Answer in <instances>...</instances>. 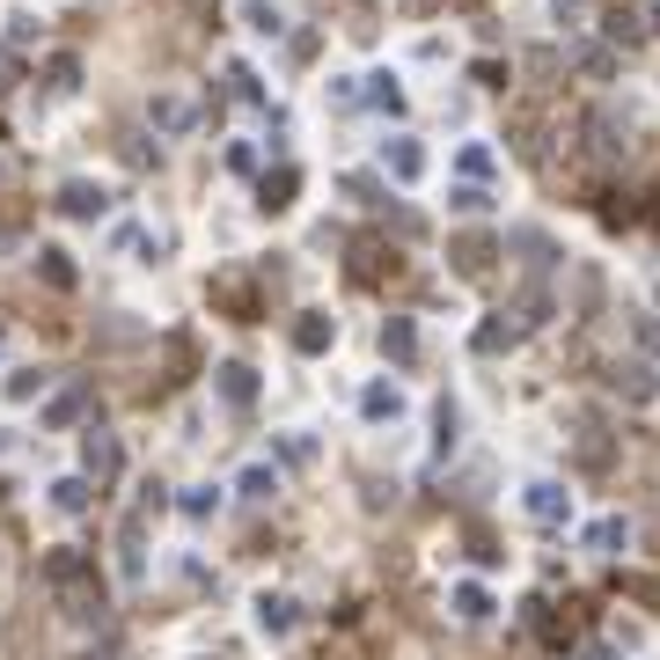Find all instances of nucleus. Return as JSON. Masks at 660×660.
<instances>
[{
  "instance_id": "13",
  "label": "nucleus",
  "mask_w": 660,
  "mask_h": 660,
  "mask_svg": "<svg viewBox=\"0 0 660 660\" xmlns=\"http://www.w3.org/2000/svg\"><path fill=\"white\" fill-rule=\"evenodd\" d=\"M382 169L397 176V184H418V176H426V147H418V139H389V147H382Z\"/></svg>"
},
{
  "instance_id": "20",
  "label": "nucleus",
  "mask_w": 660,
  "mask_h": 660,
  "mask_svg": "<svg viewBox=\"0 0 660 660\" xmlns=\"http://www.w3.org/2000/svg\"><path fill=\"white\" fill-rule=\"evenodd\" d=\"M448 609L463 617V624H485V617H492V588H477V580H463V588L448 594Z\"/></svg>"
},
{
  "instance_id": "6",
  "label": "nucleus",
  "mask_w": 660,
  "mask_h": 660,
  "mask_svg": "<svg viewBox=\"0 0 660 660\" xmlns=\"http://www.w3.org/2000/svg\"><path fill=\"white\" fill-rule=\"evenodd\" d=\"M522 506H528V522H536V528H565V522H573V492L551 485V477H536V485L522 492Z\"/></svg>"
},
{
  "instance_id": "29",
  "label": "nucleus",
  "mask_w": 660,
  "mask_h": 660,
  "mask_svg": "<svg viewBox=\"0 0 660 660\" xmlns=\"http://www.w3.org/2000/svg\"><path fill=\"white\" fill-rule=\"evenodd\" d=\"M448 206H455V213H492V192H485V184H455Z\"/></svg>"
},
{
  "instance_id": "21",
  "label": "nucleus",
  "mask_w": 660,
  "mask_h": 660,
  "mask_svg": "<svg viewBox=\"0 0 660 660\" xmlns=\"http://www.w3.org/2000/svg\"><path fill=\"white\" fill-rule=\"evenodd\" d=\"M382 352L397 367H411L418 360V330H411V316H389V330H382Z\"/></svg>"
},
{
  "instance_id": "24",
  "label": "nucleus",
  "mask_w": 660,
  "mask_h": 660,
  "mask_svg": "<svg viewBox=\"0 0 660 660\" xmlns=\"http://www.w3.org/2000/svg\"><path fill=\"white\" fill-rule=\"evenodd\" d=\"M360 104H375V110H389V118H397V110H404V88L389 81V74H367V88H360Z\"/></svg>"
},
{
  "instance_id": "4",
  "label": "nucleus",
  "mask_w": 660,
  "mask_h": 660,
  "mask_svg": "<svg viewBox=\"0 0 660 660\" xmlns=\"http://www.w3.org/2000/svg\"><path fill=\"white\" fill-rule=\"evenodd\" d=\"M52 206L67 213V221H104V213H110V184H96V176H67Z\"/></svg>"
},
{
  "instance_id": "27",
  "label": "nucleus",
  "mask_w": 660,
  "mask_h": 660,
  "mask_svg": "<svg viewBox=\"0 0 660 660\" xmlns=\"http://www.w3.org/2000/svg\"><path fill=\"white\" fill-rule=\"evenodd\" d=\"M580 74H588V81H609V74H617V52H609V45H580Z\"/></svg>"
},
{
  "instance_id": "15",
  "label": "nucleus",
  "mask_w": 660,
  "mask_h": 660,
  "mask_svg": "<svg viewBox=\"0 0 660 660\" xmlns=\"http://www.w3.org/2000/svg\"><path fill=\"white\" fill-rule=\"evenodd\" d=\"M45 492H52V514H67V522L96 506V492H88V477H81V469H74V477H52Z\"/></svg>"
},
{
  "instance_id": "39",
  "label": "nucleus",
  "mask_w": 660,
  "mask_h": 660,
  "mask_svg": "<svg viewBox=\"0 0 660 660\" xmlns=\"http://www.w3.org/2000/svg\"><path fill=\"white\" fill-rule=\"evenodd\" d=\"M653 30H660V8H653Z\"/></svg>"
},
{
  "instance_id": "33",
  "label": "nucleus",
  "mask_w": 660,
  "mask_h": 660,
  "mask_svg": "<svg viewBox=\"0 0 660 660\" xmlns=\"http://www.w3.org/2000/svg\"><path fill=\"white\" fill-rule=\"evenodd\" d=\"M631 338H639V346L660 360V316H631Z\"/></svg>"
},
{
  "instance_id": "31",
  "label": "nucleus",
  "mask_w": 660,
  "mask_h": 660,
  "mask_svg": "<svg viewBox=\"0 0 660 660\" xmlns=\"http://www.w3.org/2000/svg\"><path fill=\"white\" fill-rule=\"evenodd\" d=\"M37 272L52 279V287H74V264H67V250H37Z\"/></svg>"
},
{
  "instance_id": "36",
  "label": "nucleus",
  "mask_w": 660,
  "mask_h": 660,
  "mask_svg": "<svg viewBox=\"0 0 660 660\" xmlns=\"http://www.w3.org/2000/svg\"><path fill=\"white\" fill-rule=\"evenodd\" d=\"M279 455H287V463H316V440L309 434H287V440H279Z\"/></svg>"
},
{
  "instance_id": "14",
  "label": "nucleus",
  "mask_w": 660,
  "mask_h": 660,
  "mask_svg": "<svg viewBox=\"0 0 660 660\" xmlns=\"http://www.w3.org/2000/svg\"><path fill=\"white\" fill-rule=\"evenodd\" d=\"M448 258H455V272H463V279H485V272H492V258H499V243H492V235H463Z\"/></svg>"
},
{
  "instance_id": "25",
  "label": "nucleus",
  "mask_w": 660,
  "mask_h": 660,
  "mask_svg": "<svg viewBox=\"0 0 660 660\" xmlns=\"http://www.w3.org/2000/svg\"><path fill=\"white\" fill-rule=\"evenodd\" d=\"M580 543H588L594 557H617V551H624V522L609 514V522H594V528H588V536H580Z\"/></svg>"
},
{
  "instance_id": "30",
  "label": "nucleus",
  "mask_w": 660,
  "mask_h": 660,
  "mask_svg": "<svg viewBox=\"0 0 660 660\" xmlns=\"http://www.w3.org/2000/svg\"><path fill=\"white\" fill-rule=\"evenodd\" d=\"M580 463H588V469H609V440H602V426H580Z\"/></svg>"
},
{
  "instance_id": "5",
  "label": "nucleus",
  "mask_w": 660,
  "mask_h": 660,
  "mask_svg": "<svg viewBox=\"0 0 660 660\" xmlns=\"http://www.w3.org/2000/svg\"><path fill=\"white\" fill-rule=\"evenodd\" d=\"M125 469V448H118V434H104V426H88L81 434V477L88 485H110Z\"/></svg>"
},
{
  "instance_id": "38",
  "label": "nucleus",
  "mask_w": 660,
  "mask_h": 660,
  "mask_svg": "<svg viewBox=\"0 0 660 660\" xmlns=\"http://www.w3.org/2000/svg\"><path fill=\"white\" fill-rule=\"evenodd\" d=\"M0 352H8V330H0Z\"/></svg>"
},
{
  "instance_id": "10",
  "label": "nucleus",
  "mask_w": 660,
  "mask_h": 660,
  "mask_svg": "<svg viewBox=\"0 0 660 660\" xmlns=\"http://www.w3.org/2000/svg\"><path fill=\"white\" fill-rule=\"evenodd\" d=\"M250 624H258L264 639H287V631L301 624V617H294V594H279V588H264L258 602H250Z\"/></svg>"
},
{
  "instance_id": "40",
  "label": "nucleus",
  "mask_w": 660,
  "mask_h": 660,
  "mask_svg": "<svg viewBox=\"0 0 660 660\" xmlns=\"http://www.w3.org/2000/svg\"><path fill=\"white\" fill-rule=\"evenodd\" d=\"M360 8H367V0H360Z\"/></svg>"
},
{
  "instance_id": "17",
  "label": "nucleus",
  "mask_w": 660,
  "mask_h": 660,
  "mask_svg": "<svg viewBox=\"0 0 660 660\" xmlns=\"http://www.w3.org/2000/svg\"><path fill=\"white\" fill-rule=\"evenodd\" d=\"M227 492H235V499H250V506H264V499H279V469H272V463H250Z\"/></svg>"
},
{
  "instance_id": "34",
  "label": "nucleus",
  "mask_w": 660,
  "mask_h": 660,
  "mask_svg": "<svg viewBox=\"0 0 660 660\" xmlns=\"http://www.w3.org/2000/svg\"><path fill=\"white\" fill-rule=\"evenodd\" d=\"M602 30H609V45H639V22L631 16H602Z\"/></svg>"
},
{
  "instance_id": "9",
  "label": "nucleus",
  "mask_w": 660,
  "mask_h": 660,
  "mask_svg": "<svg viewBox=\"0 0 660 660\" xmlns=\"http://www.w3.org/2000/svg\"><path fill=\"white\" fill-rule=\"evenodd\" d=\"M213 389H221L227 411H250V404H258V367L250 360H221L213 367Z\"/></svg>"
},
{
  "instance_id": "37",
  "label": "nucleus",
  "mask_w": 660,
  "mask_h": 660,
  "mask_svg": "<svg viewBox=\"0 0 660 660\" xmlns=\"http://www.w3.org/2000/svg\"><path fill=\"white\" fill-rule=\"evenodd\" d=\"M588 16H594V0H557V22H573V30H580Z\"/></svg>"
},
{
  "instance_id": "16",
  "label": "nucleus",
  "mask_w": 660,
  "mask_h": 660,
  "mask_svg": "<svg viewBox=\"0 0 660 660\" xmlns=\"http://www.w3.org/2000/svg\"><path fill=\"white\" fill-rule=\"evenodd\" d=\"M243 30L250 37H287V8H279V0H243Z\"/></svg>"
},
{
  "instance_id": "3",
  "label": "nucleus",
  "mask_w": 660,
  "mask_h": 660,
  "mask_svg": "<svg viewBox=\"0 0 660 660\" xmlns=\"http://www.w3.org/2000/svg\"><path fill=\"white\" fill-rule=\"evenodd\" d=\"M118 580L125 588L147 580V506H133V514L118 522Z\"/></svg>"
},
{
  "instance_id": "2",
  "label": "nucleus",
  "mask_w": 660,
  "mask_h": 660,
  "mask_svg": "<svg viewBox=\"0 0 660 660\" xmlns=\"http://www.w3.org/2000/svg\"><path fill=\"white\" fill-rule=\"evenodd\" d=\"M147 125H155L162 139H184L198 125V104L184 96V88H155V96H147Z\"/></svg>"
},
{
  "instance_id": "28",
  "label": "nucleus",
  "mask_w": 660,
  "mask_h": 660,
  "mask_svg": "<svg viewBox=\"0 0 660 660\" xmlns=\"http://www.w3.org/2000/svg\"><path fill=\"white\" fill-rule=\"evenodd\" d=\"M506 346H522V323H485L477 330V352H506Z\"/></svg>"
},
{
  "instance_id": "26",
  "label": "nucleus",
  "mask_w": 660,
  "mask_h": 660,
  "mask_svg": "<svg viewBox=\"0 0 660 660\" xmlns=\"http://www.w3.org/2000/svg\"><path fill=\"white\" fill-rule=\"evenodd\" d=\"M617 133H624V125L609 118V110H594V118H588V139H594V155H624V139H617Z\"/></svg>"
},
{
  "instance_id": "1",
  "label": "nucleus",
  "mask_w": 660,
  "mask_h": 660,
  "mask_svg": "<svg viewBox=\"0 0 660 660\" xmlns=\"http://www.w3.org/2000/svg\"><path fill=\"white\" fill-rule=\"evenodd\" d=\"M45 588L67 602V617H104V588H96V557H81V551H52L45 557Z\"/></svg>"
},
{
  "instance_id": "23",
  "label": "nucleus",
  "mask_w": 660,
  "mask_h": 660,
  "mask_svg": "<svg viewBox=\"0 0 660 660\" xmlns=\"http://www.w3.org/2000/svg\"><path fill=\"white\" fill-rule=\"evenodd\" d=\"M45 382H52V375H45V367H8V404H30V397H45Z\"/></svg>"
},
{
  "instance_id": "32",
  "label": "nucleus",
  "mask_w": 660,
  "mask_h": 660,
  "mask_svg": "<svg viewBox=\"0 0 660 660\" xmlns=\"http://www.w3.org/2000/svg\"><path fill=\"white\" fill-rule=\"evenodd\" d=\"M227 81H235V96H243V104H264V81L250 67H227Z\"/></svg>"
},
{
  "instance_id": "12",
  "label": "nucleus",
  "mask_w": 660,
  "mask_h": 660,
  "mask_svg": "<svg viewBox=\"0 0 660 660\" xmlns=\"http://www.w3.org/2000/svg\"><path fill=\"white\" fill-rule=\"evenodd\" d=\"M221 506H227V485H184L176 492V514H184V522H213Z\"/></svg>"
},
{
  "instance_id": "18",
  "label": "nucleus",
  "mask_w": 660,
  "mask_h": 660,
  "mask_svg": "<svg viewBox=\"0 0 660 660\" xmlns=\"http://www.w3.org/2000/svg\"><path fill=\"white\" fill-rule=\"evenodd\" d=\"M360 418H404V389L397 382H367L360 389Z\"/></svg>"
},
{
  "instance_id": "11",
  "label": "nucleus",
  "mask_w": 660,
  "mask_h": 660,
  "mask_svg": "<svg viewBox=\"0 0 660 660\" xmlns=\"http://www.w3.org/2000/svg\"><path fill=\"white\" fill-rule=\"evenodd\" d=\"M330 338H338V316H323V309H301L294 316V352H330Z\"/></svg>"
},
{
  "instance_id": "7",
  "label": "nucleus",
  "mask_w": 660,
  "mask_h": 660,
  "mask_svg": "<svg viewBox=\"0 0 660 660\" xmlns=\"http://www.w3.org/2000/svg\"><path fill=\"white\" fill-rule=\"evenodd\" d=\"M81 418H88V382H67V389H52V397L37 404V426H45V434H67Z\"/></svg>"
},
{
  "instance_id": "22",
  "label": "nucleus",
  "mask_w": 660,
  "mask_h": 660,
  "mask_svg": "<svg viewBox=\"0 0 660 660\" xmlns=\"http://www.w3.org/2000/svg\"><path fill=\"white\" fill-rule=\"evenodd\" d=\"M45 88H52V96H81V59L52 52V59H45Z\"/></svg>"
},
{
  "instance_id": "35",
  "label": "nucleus",
  "mask_w": 660,
  "mask_h": 660,
  "mask_svg": "<svg viewBox=\"0 0 660 660\" xmlns=\"http://www.w3.org/2000/svg\"><path fill=\"white\" fill-rule=\"evenodd\" d=\"M463 176H469V184H485V176H492V155H485V147H463Z\"/></svg>"
},
{
  "instance_id": "8",
  "label": "nucleus",
  "mask_w": 660,
  "mask_h": 660,
  "mask_svg": "<svg viewBox=\"0 0 660 660\" xmlns=\"http://www.w3.org/2000/svg\"><path fill=\"white\" fill-rule=\"evenodd\" d=\"M609 389L624 404H653L660 397V367L653 360H609Z\"/></svg>"
},
{
  "instance_id": "19",
  "label": "nucleus",
  "mask_w": 660,
  "mask_h": 660,
  "mask_svg": "<svg viewBox=\"0 0 660 660\" xmlns=\"http://www.w3.org/2000/svg\"><path fill=\"white\" fill-rule=\"evenodd\" d=\"M294 192H301V176H294V169H272V176L258 184V206H264V213H287V206H294Z\"/></svg>"
}]
</instances>
